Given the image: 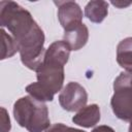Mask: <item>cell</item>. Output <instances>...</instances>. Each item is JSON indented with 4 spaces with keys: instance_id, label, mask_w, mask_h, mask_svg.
<instances>
[{
    "instance_id": "8",
    "label": "cell",
    "mask_w": 132,
    "mask_h": 132,
    "mask_svg": "<svg viewBox=\"0 0 132 132\" xmlns=\"http://www.w3.org/2000/svg\"><path fill=\"white\" fill-rule=\"evenodd\" d=\"M101 119L100 107L97 104L86 105L80 108L72 118V122L84 128L94 127Z\"/></svg>"
},
{
    "instance_id": "7",
    "label": "cell",
    "mask_w": 132,
    "mask_h": 132,
    "mask_svg": "<svg viewBox=\"0 0 132 132\" xmlns=\"http://www.w3.org/2000/svg\"><path fill=\"white\" fill-rule=\"evenodd\" d=\"M89 40V29L81 23L70 29L64 30L63 41L69 46L71 51H78L82 48Z\"/></svg>"
},
{
    "instance_id": "11",
    "label": "cell",
    "mask_w": 132,
    "mask_h": 132,
    "mask_svg": "<svg viewBox=\"0 0 132 132\" xmlns=\"http://www.w3.org/2000/svg\"><path fill=\"white\" fill-rule=\"evenodd\" d=\"M1 60L8 59L12 56H14L19 52V45L14 38L6 33L4 28H1Z\"/></svg>"
},
{
    "instance_id": "16",
    "label": "cell",
    "mask_w": 132,
    "mask_h": 132,
    "mask_svg": "<svg viewBox=\"0 0 132 132\" xmlns=\"http://www.w3.org/2000/svg\"><path fill=\"white\" fill-rule=\"evenodd\" d=\"M111 4L118 8H126L128 7L129 5L132 4V1H128V2H125V1H111Z\"/></svg>"
},
{
    "instance_id": "3",
    "label": "cell",
    "mask_w": 132,
    "mask_h": 132,
    "mask_svg": "<svg viewBox=\"0 0 132 132\" xmlns=\"http://www.w3.org/2000/svg\"><path fill=\"white\" fill-rule=\"evenodd\" d=\"M12 111L16 123L29 132H44L51 126L46 104L31 96L18 99Z\"/></svg>"
},
{
    "instance_id": "14",
    "label": "cell",
    "mask_w": 132,
    "mask_h": 132,
    "mask_svg": "<svg viewBox=\"0 0 132 132\" xmlns=\"http://www.w3.org/2000/svg\"><path fill=\"white\" fill-rule=\"evenodd\" d=\"M11 128L8 112L4 107H1V132H9Z\"/></svg>"
},
{
    "instance_id": "17",
    "label": "cell",
    "mask_w": 132,
    "mask_h": 132,
    "mask_svg": "<svg viewBox=\"0 0 132 132\" xmlns=\"http://www.w3.org/2000/svg\"><path fill=\"white\" fill-rule=\"evenodd\" d=\"M129 122H130V125H129V129H128V132H132V119H131Z\"/></svg>"
},
{
    "instance_id": "9",
    "label": "cell",
    "mask_w": 132,
    "mask_h": 132,
    "mask_svg": "<svg viewBox=\"0 0 132 132\" xmlns=\"http://www.w3.org/2000/svg\"><path fill=\"white\" fill-rule=\"evenodd\" d=\"M117 62L127 72H132V36L122 39L117 46Z\"/></svg>"
},
{
    "instance_id": "4",
    "label": "cell",
    "mask_w": 132,
    "mask_h": 132,
    "mask_svg": "<svg viewBox=\"0 0 132 132\" xmlns=\"http://www.w3.org/2000/svg\"><path fill=\"white\" fill-rule=\"evenodd\" d=\"M88 102V93L86 89L76 81L68 82L59 94V103L66 111H78L86 106Z\"/></svg>"
},
{
    "instance_id": "13",
    "label": "cell",
    "mask_w": 132,
    "mask_h": 132,
    "mask_svg": "<svg viewBox=\"0 0 132 132\" xmlns=\"http://www.w3.org/2000/svg\"><path fill=\"white\" fill-rule=\"evenodd\" d=\"M44 132H86V131L66 126V125H64L62 123H57V124L51 125L50 128H47Z\"/></svg>"
},
{
    "instance_id": "12",
    "label": "cell",
    "mask_w": 132,
    "mask_h": 132,
    "mask_svg": "<svg viewBox=\"0 0 132 132\" xmlns=\"http://www.w3.org/2000/svg\"><path fill=\"white\" fill-rule=\"evenodd\" d=\"M126 88L132 91V72H122L113 81V89Z\"/></svg>"
},
{
    "instance_id": "15",
    "label": "cell",
    "mask_w": 132,
    "mask_h": 132,
    "mask_svg": "<svg viewBox=\"0 0 132 132\" xmlns=\"http://www.w3.org/2000/svg\"><path fill=\"white\" fill-rule=\"evenodd\" d=\"M92 132H116V131L111 127H109V126L101 125V126H98V127L94 128L92 130Z\"/></svg>"
},
{
    "instance_id": "2",
    "label": "cell",
    "mask_w": 132,
    "mask_h": 132,
    "mask_svg": "<svg viewBox=\"0 0 132 132\" xmlns=\"http://www.w3.org/2000/svg\"><path fill=\"white\" fill-rule=\"evenodd\" d=\"M71 50L63 40L54 41L46 50L41 64L36 69L37 81L26 87L29 96L42 101H53L55 94L61 91L64 82V66L68 62Z\"/></svg>"
},
{
    "instance_id": "1",
    "label": "cell",
    "mask_w": 132,
    "mask_h": 132,
    "mask_svg": "<svg viewBox=\"0 0 132 132\" xmlns=\"http://www.w3.org/2000/svg\"><path fill=\"white\" fill-rule=\"evenodd\" d=\"M0 25L6 28L16 41L22 63L36 71L45 53V37L32 14L16 2L1 1Z\"/></svg>"
},
{
    "instance_id": "6",
    "label": "cell",
    "mask_w": 132,
    "mask_h": 132,
    "mask_svg": "<svg viewBox=\"0 0 132 132\" xmlns=\"http://www.w3.org/2000/svg\"><path fill=\"white\" fill-rule=\"evenodd\" d=\"M58 6V19L64 30L82 23V10L74 1H54Z\"/></svg>"
},
{
    "instance_id": "10",
    "label": "cell",
    "mask_w": 132,
    "mask_h": 132,
    "mask_svg": "<svg viewBox=\"0 0 132 132\" xmlns=\"http://www.w3.org/2000/svg\"><path fill=\"white\" fill-rule=\"evenodd\" d=\"M108 13V3L106 1L93 0L89 1L85 6V15L92 23H101Z\"/></svg>"
},
{
    "instance_id": "5",
    "label": "cell",
    "mask_w": 132,
    "mask_h": 132,
    "mask_svg": "<svg viewBox=\"0 0 132 132\" xmlns=\"http://www.w3.org/2000/svg\"><path fill=\"white\" fill-rule=\"evenodd\" d=\"M110 106L116 117L122 121L129 122L132 119V91L126 88L113 89Z\"/></svg>"
}]
</instances>
